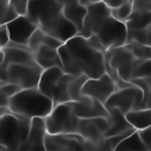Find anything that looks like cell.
Returning a JSON list of instances; mask_svg holds the SVG:
<instances>
[{"label": "cell", "instance_id": "f1b7e54d", "mask_svg": "<svg viewBox=\"0 0 151 151\" xmlns=\"http://www.w3.org/2000/svg\"><path fill=\"white\" fill-rule=\"evenodd\" d=\"M132 9H133V2L132 1H125V2L120 4L119 6L111 8V14L117 20L126 22V20L129 19V17L132 13Z\"/></svg>", "mask_w": 151, "mask_h": 151}, {"label": "cell", "instance_id": "484cf974", "mask_svg": "<svg viewBox=\"0 0 151 151\" xmlns=\"http://www.w3.org/2000/svg\"><path fill=\"white\" fill-rule=\"evenodd\" d=\"M124 46L137 59H140V60H149V59H151V47L150 46L143 45V44L137 42V41H133V40L127 41Z\"/></svg>", "mask_w": 151, "mask_h": 151}, {"label": "cell", "instance_id": "52a82bcc", "mask_svg": "<svg viewBox=\"0 0 151 151\" xmlns=\"http://www.w3.org/2000/svg\"><path fill=\"white\" fill-rule=\"evenodd\" d=\"M143 100H144L143 91L138 86L132 84L123 88H117L105 101L104 105L107 110H111L113 107L119 109L125 114L129 111L143 109Z\"/></svg>", "mask_w": 151, "mask_h": 151}, {"label": "cell", "instance_id": "5bb4252c", "mask_svg": "<svg viewBox=\"0 0 151 151\" xmlns=\"http://www.w3.org/2000/svg\"><path fill=\"white\" fill-rule=\"evenodd\" d=\"M41 29L46 34L54 37L63 42H66L71 38L79 34L78 28L70 20H67L63 13L58 15L55 19H53L51 22H48L46 26L41 27Z\"/></svg>", "mask_w": 151, "mask_h": 151}, {"label": "cell", "instance_id": "60d3db41", "mask_svg": "<svg viewBox=\"0 0 151 151\" xmlns=\"http://www.w3.org/2000/svg\"><path fill=\"white\" fill-rule=\"evenodd\" d=\"M61 5H64V4H66V2H70V1H73V0H58Z\"/></svg>", "mask_w": 151, "mask_h": 151}, {"label": "cell", "instance_id": "d6986e66", "mask_svg": "<svg viewBox=\"0 0 151 151\" xmlns=\"http://www.w3.org/2000/svg\"><path fill=\"white\" fill-rule=\"evenodd\" d=\"M86 6L81 5L79 0H73L70 2H66L63 5V14L64 17L70 20L79 31V33L83 29L84 25V19L86 15Z\"/></svg>", "mask_w": 151, "mask_h": 151}, {"label": "cell", "instance_id": "7a4b0ae2", "mask_svg": "<svg viewBox=\"0 0 151 151\" xmlns=\"http://www.w3.org/2000/svg\"><path fill=\"white\" fill-rule=\"evenodd\" d=\"M53 101L50 97L39 91L38 87L22 88L11 97L8 110L26 118L42 117L45 118L53 109Z\"/></svg>", "mask_w": 151, "mask_h": 151}, {"label": "cell", "instance_id": "e0dca14e", "mask_svg": "<svg viewBox=\"0 0 151 151\" xmlns=\"http://www.w3.org/2000/svg\"><path fill=\"white\" fill-rule=\"evenodd\" d=\"M32 53L34 57V61L44 70L55 67V66L61 67V59L58 50L55 48H51L46 45H40Z\"/></svg>", "mask_w": 151, "mask_h": 151}, {"label": "cell", "instance_id": "e575fe53", "mask_svg": "<svg viewBox=\"0 0 151 151\" xmlns=\"http://www.w3.org/2000/svg\"><path fill=\"white\" fill-rule=\"evenodd\" d=\"M139 134H140L143 142L145 143V145H146L147 147H150V146H151V124H150V126H147L146 129L140 130V131H139Z\"/></svg>", "mask_w": 151, "mask_h": 151}, {"label": "cell", "instance_id": "836d02e7", "mask_svg": "<svg viewBox=\"0 0 151 151\" xmlns=\"http://www.w3.org/2000/svg\"><path fill=\"white\" fill-rule=\"evenodd\" d=\"M63 44H64L63 41H60L59 39L54 38V37H52V35H50V34H45V37H44V44H42V45H46V46H48V47H51V48L58 50Z\"/></svg>", "mask_w": 151, "mask_h": 151}, {"label": "cell", "instance_id": "d590c367", "mask_svg": "<svg viewBox=\"0 0 151 151\" xmlns=\"http://www.w3.org/2000/svg\"><path fill=\"white\" fill-rule=\"evenodd\" d=\"M103 1H105L111 8H113V7H117V6H119L120 4H123V2H125V1H134V0H103Z\"/></svg>", "mask_w": 151, "mask_h": 151}, {"label": "cell", "instance_id": "4316f807", "mask_svg": "<svg viewBox=\"0 0 151 151\" xmlns=\"http://www.w3.org/2000/svg\"><path fill=\"white\" fill-rule=\"evenodd\" d=\"M130 40L151 47V26L143 29H127V41Z\"/></svg>", "mask_w": 151, "mask_h": 151}, {"label": "cell", "instance_id": "74e56055", "mask_svg": "<svg viewBox=\"0 0 151 151\" xmlns=\"http://www.w3.org/2000/svg\"><path fill=\"white\" fill-rule=\"evenodd\" d=\"M97 1H100V0H79V2H80L81 5H84V6H88V5L94 4V2H97Z\"/></svg>", "mask_w": 151, "mask_h": 151}, {"label": "cell", "instance_id": "ffe728a7", "mask_svg": "<svg viewBox=\"0 0 151 151\" xmlns=\"http://www.w3.org/2000/svg\"><path fill=\"white\" fill-rule=\"evenodd\" d=\"M109 118H110V127L104 132V137H111V136H116L123 132H126L129 130H132V125L127 122L125 114L119 110V109H111L109 110Z\"/></svg>", "mask_w": 151, "mask_h": 151}, {"label": "cell", "instance_id": "7402d4cb", "mask_svg": "<svg viewBox=\"0 0 151 151\" xmlns=\"http://www.w3.org/2000/svg\"><path fill=\"white\" fill-rule=\"evenodd\" d=\"M127 122L137 131L144 130L151 124V107H143L125 113Z\"/></svg>", "mask_w": 151, "mask_h": 151}, {"label": "cell", "instance_id": "ab89813d", "mask_svg": "<svg viewBox=\"0 0 151 151\" xmlns=\"http://www.w3.org/2000/svg\"><path fill=\"white\" fill-rule=\"evenodd\" d=\"M0 151H11L8 147H6V146H4V145H0Z\"/></svg>", "mask_w": 151, "mask_h": 151}, {"label": "cell", "instance_id": "9a60e30c", "mask_svg": "<svg viewBox=\"0 0 151 151\" xmlns=\"http://www.w3.org/2000/svg\"><path fill=\"white\" fill-rule=\"evenodd\" d=\"M76 114L79 118H96V117H109V110L105 105L96 99L86 97L81 101H71Z\"/></svg>", "mask_w": 151, "mask_h": 151}, {"label": "cell", "instance_id": "4fadbf2b", "mask_svg": "<svg viewBox=\"0 0 151 151\" xmlns=\"http://www.w3.org/2000/svg\"><path fill=\"white\" fill-rule=\"evenodd\" d=\"M47 130L45 125V119L42 117H34L31 119V130L20 145L18 151H46L45 149V137Z\"/></svg>", "mask_w": 151, "mask_h": 151}, {"label": "cell", "instance_id": "1f68e13d", "mask_svg": "<svg viewBox=\"0 0 151 151\" xmlns=\"http://www.w3.org/2000/svg\"><path fill=\"white\" fill-rule=\"evenodd\" d=\"M18 15H26L27 12V6H28V0H8Z\"/></svg>", "mask_w": 151, "mask_h": 151}, {"label": "cell", "instance_id": "2e32d148", "mask_svg": "<svg viewBox=\"0 0 151 151\" xmlns=\"http://www.w3.org/2000/svg\"><path fill=\"white\" fill-rule=\"evenodd\" d=\"M31 63H35V61L33 53L29 50L21 47H12V46L2 47L1 73L5 72L7 66L12 64H31Z\"/></svg>", "mask_w": 151, "mask_h": 151}, {"label": "cell", "instance_id": "4dcf8cb0", "mask_svg": "<svg viewBox=\"0 0 151 151\" xmlns=\"http://www.w3.org/2000/svg\"><path fill=\"white\" fill-rule=\"evenodd\" d=\"M45 34L46 33L41 28H39V27L33 32V34L31 35V38L28 40V47H29L31 52L35 51L40 45L44 44V37H45Z\"/></svg>", "mask_w": 151, "mask_h": 151}, {"label": "cell", "instance_id": "bcb514c9", "mask_svg": "<svg viewBox=\"0 0 151 151\" xmlns=\"http://www.w3.org/2000/svg\"><path fill=\"white\" fill-rule=\"evenodd\" d=\"M0 145H1V143H0Z\"/></svg>", "mask_w": 151, "mask_h": 151}, {"label": "cell", "instance_id": "d6a6232c", "mask_svg": "<svg viewBox=\"0 0 151 151\" xmlns=\"http://www.w3.org/2000/svg\"><path fill=\"white\" fill-rule=\"evenodd\" d=\"M92 119H93V123L96 124V126L103 132V134L110 127L111 122H110L109 117H96V118H92Z\"/></svg>", "mask_w": 151, "mask_h": 151}, {"label": "cell", "instance_id": "ee69618b", "mask_svg": "<svg viewBox=\"0 0 151 151\" xmlns=\"http://www.w3.org/2000/svg\"><path fill=\"white\" fill-rule=\"evenodd\" d=\"M111 151H123V150H117V149H114V150H111Z\"/></svg>", "mask_w": 151, "mask_h": 151}, {"label": "cell", "instance_id": "8992f818", "mask_svg": "<svg viewBox=\"0 0 151 151\" xmlns=\"http://www.w3.org/2000/svg\"><path fill=\"white\" fill-rule=\"evenodd\" d=\"M93 34L98 37L106 51L122 47L127 42V27L125 22L117 20L112 15L105 19Z\"/></svg>", "mask_w": 151, "mask_h": 151}, {"label": "cell", "instance_id": "7bdbcfd3", "mask_svg": "<svg viewBox=\"0 0 151 151\" xmlns=\"http://www.w3.org/2000/svg\"><path fill=\"white\" fill-rule=\"evenodd\" d=\"M1 61H2V58H0V73H1Z\"/></svg>", "mask_w": 151, "mask_h": 151}, {"label": "cell", "instance_id": "30bf717a", "mask_svg": "<svg viewBox=\"0 0 151 151\" xmlns=\"http://www.w3.org/2000/svg\"><path fill=\"white\" fill-rule=\"evenodd\" d=\"M116 90L117 85L114 80L107 73H104L99 78H87L83 85L81 93L105 104V101Z\"/></svg>", "mask_w": 151, "mask_h": 151}, {"label": "cell", "instance_id": "6da1fadb", "mask_svg": "<svg viewBox=\"0 0 151 151\" xmlns=\"http://www.w3.org/2000/svg\"><path fill=\"white\" fill-rule=\"evenodd\" d=\"M58 52L61 59V68L67 74L99 78L106 73L105 53L91 46L87 39L80 34L64 42Z\"/></svg>", "mask_w": 151, "mask_h": 151}, {"label": "cell", "instance_id": "8fae6325", "mask_svg": "<svg viewBox=\"0 0 151 151\" xmlns=\"http://www.w3.org/2000/svg\"><path fill=\"white\" fill-rule=\"evenodd\" d=\"M86 9H87V12H86V15L84 19L83 29L79 33L84 38H88L91 34H93L97 31V28L99 27V25L105 19H107L109 17L112 15L111 7L103 0L86 6Z\"/></svg>", "mask_w": 151, "mask_h": 151}, {"label": "cell", "instance_id": "8d00e7d4", "mask_svg": "<svg viewBox=\"0 0 151 151\" xmlns=\"http://www.w3.org/2000/svg\"><path fill=\"white\" fill-rule=\"evenodd\" d=\"M143 107H151V87L147 92V96L144 100V104H143Z\"/></svg>", "mask_w": 151, "mask_h": 151}, {"label": "cell", "instance_id": "f6af8a7d", "mask_svg": "<svg viewBox=\"0 0 151 151\" xmlns=\"http://www.w3.org/2000/svg\"><path fill=\"white\" fill-rule=\"evenodd\" d=\"M147 151H151V146H150V147H147Z\"/></svg>", "mask_w": 151, "mask_h": 151}, {"label": "cell", "instance_id": "ac0fdd59", "mask_svg": "<svg viewBox=\"0 0 151 151\" xmlns=\"http://www.w3.org/2000/svg\"><path fill=\"white\" fill-rule=\"evenodd\" d=\"M65 72L63 71L61 67H51V68H46L42 71L41 76H40V79H39V83H38V88L41 93H44L45 96L52 98V94H53V91L59 81V79L61 78V76L64 74Z\"/></svg>", "mask_w": 151, "mask_h": 151}, {"label": "cell", "instance_id": "ba28073f", "mask_svg": "<svg viewBox=\"0 0 151 151\" xmlns=\"http://www.w3.org/2000/svg\"><path fill=\"white\" fill-rule=\"evenodd\" d=\"M61 13L63 5L58 0H28L26 17L41 28Z\"/></svg>", "mask_w": 151, "mask_h": 151}, {"label": "cell", "instance_id": "7c38bea8", "mask_svg": "<svg viewBox=\"0 0 151 151\" xmlns=\"http://www.w3.org/2000/svg\"><path fill=\"white\" fill-rule=\"evenodd\" d=\"M6 28L8 32L9 41L28 46V40L38 26L26 15H18L15 19L6 24Z\"/></svg>", "mask_w": 151, "mask_h": 151}, {"label": "cell", "instance_id": "cb8c5ba5", "mask_svg": "<svg viewBox=\"0 0 151 151\" xmlns=\"http://www.w3.org/2000/svg\"><path fill=\"white\" fill-rule=\"evenodd\" d=\"M125 25L127 29H143L151 26V11L132 9V13Z\"/></svg>", "mask_w": 151, "mask_h": 151}, {"label": "cell", "instance_id": "44dd1931", "mask_svg": "<svg viewBox=\"0 0 151 151\" xmlns=\"http://www.w3.org/2000/svg\"><path fill=\"white\" fill-rule=\"evenodd\" d=\"M78 133L83 138H85L86 140H88L93 145H96V147H98V145L104 139L103 132L96 126L92 118H80Z\"/></svg>", "mask_w": 151, "mask_h": 151}, {"label": "cell", "instance_id": "b9f144b4", "mask_svg": "<svg viewBox=\"0 0 151 151\" xmlns=\"http://www.w3.org/2000/svg\"><path fill=\"white\" fill-rule=\"evenodd\" d=\"M0 58H2V47H0Z\"/></svg>", "mask_w": 151, "mask_h": 151}, {"label": "cell", "instance_id": "603a6c76", "mask_svg": "<svg viewBox=\"0 0 151 151\" xmlns=\"http://www.w3.org/2000/svg\"><path fill=\"white\" fill-rule=\"evenodd\" d=\"M73 76L64 73L61 76V78L59 79L53 94H52V101L53 105H58V104H64V103H71V98H70V83L72 80Z\"/></svg>", "mask_w": 151, "mask_h": 151}, {"label": "cell", "instance_id": "f546056e", "mask_svg": "<svg viewBox=\"0 0 151 151\" xmlns=\"http://www.w3.org/2000/svg\"><path fill=\"white\" fill-rule=\"evenodd\" d=\"M0 14H1V19H0L1 25H6L18 17V13L15 12V9L13 8L12 4L8 0H4L2 7L0 9Z\"/></svg>", "mask_w": 151, "mask_h": 151}, {"label": "cell", "instance_id": "277c9868", "mask_svg": "<svg viewBox=\"0 0 151 151\" xmlns=\"http://www.w3.org/2000/svg\"><path fill=\"white\" fill-rule=\"evenodd\" d=\"M42 71L44 68L37 63L12 64L7 66L5 72L0 74V81L1 85L6 83H13L20 88H32L38 86Z\"/></svg>", "mask_w": 151, "mask_h": 151}, {"label": "cell", "instance_id": "5b68a950", "mask_svg": "<svg viewBox=\"0 0 151 151\" xmlns=\"http://www.w3.org/2000/svg\"><path fill=\"white\" fill-rule=\"evenodd\" d=\"M143 60L137 59L125 46L107 50L105 52V66L111 67L124 81H131L136 67Z\"/></svg>", "mask_w": 151, "mask_h": 151}, {"label": "cell", "instance_id": "3957f363", "mask_svg": "<svg viewBox=\"0 0 151 151\" xmlns=\"http://www.w3.org/2000/svg\"><path fill=\"white\" fill-rule=\"evenodd\" d=\"M47 133L72 134L78 133L80 118L76 114L72 103L54 105L52 111L44 118Z\"/></svg>", "mask_w": 151, "mask_h": 151}, {"label": "cell", "instance_id": "f35d334b", "mask_svg": "<svg viewBox=\"0 0 151 151\" xmlns=\"http://www.w3.org/2000/svg\"><path fill=\"white\" fill-rule=\"evenodd\" d=\"M6 110H7V109H0V122H1V118H2L4 113L6 112Z\"/></svg>", "mask_w": 151, "mask_h": 151}, {"label": "cell", "instance_id": "9c48e42d", "mask_svg": "<svg viewBox=\"0 0 151 151\" xmlns=\"http://www.w3.org/2000/svg\"><path fill=\"white\" fill-rule=\"evenodd\" d=\"M20 119L8 109L4 113L0 122V143L11 151H18L24 142Z\"/></svg>", "mask_w": 151, "mask_h": 151}, {"label": "cell", "instance_id": "83f0119b", "mask_svg": "<svg viewBox=\"0 0 151 151\" xmlns=\"http://www.w3.org/2000/svg\"><path fill=\"white\" fill-rule=\"evenodd\" d=\"M20 88L18 85L13 83H6L0 86V109H8V103L12 96L18 93Z\"/></svg>", "mask_w": 151, "mask_h": 151}, {"label": "cell", "instance_id": "d4e9b609", "mask_svg": "<svg viewBox=\"0 0 151 151\" xmlns=\"http://www.w3.org/2000/svg\"><path fill=\"white\" fill-rule=\"evenodd\" d=\"M116 149L123 151H147V146L143 142L139 131L137 130L130 136H127L125 139H123Z\"/></svg>", "mask_w": 151, "mask_h": 151}]
</instances>
